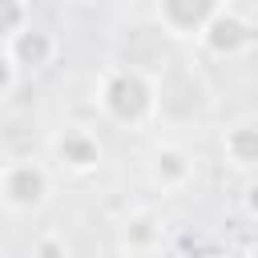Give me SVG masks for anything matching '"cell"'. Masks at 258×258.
Returning a JSON list of instances; mask_svg holds the SVG:
<instances>
[{
    "mask_svg": "<svg viewBox=\"0 0 258 258\" xmlns=\"http://www.w3.org/2000/svg\"><path fill=\"white\" fill-rule=\"evenodd\" d=\"M97 105L109 121L125 129H141L157 117V89L137 69H105L97 85Z\"/></svg>",
    "mask_w": 258,
    "mask_h": 258,
    "instance_id": "1",
    "label": "cell"
},
{
    "mask_svg": "<svg viewBox=\"0 0 258 258\" xmlns=\"http://www.w3.org/2000/svg\"><path fill=\"white\" fill-rule=\"evenodd\" d=\"M161 242V222L149 214V210H137L121 222V250L129 254H149L153 246Z\"/></svg>",
    "mask_w": 258,
    "mask_h": 258,
    "instance_id": "8",
    "label": "cell"
},
{
    "mask_svg": "<svg viewBox=\"0 0 258 258\" xmlns=\"http://www.w3.org/2000/svg\"><path fill=\"white\" fill-rule=\"evenodd\" d=\"M16 81H20V69L12 64V56H8V48L0 44V101L16 89Z\"/></svg>",
    "mask_w": 258,
    "mask_h": 258,
    "instance_id": "11",
    "label": "cell"
},
{
    "mask_svg": "<svg viewBox=\"0 0 258 258\" xmlns=\"http://www.w3.org/2000/svg\"><path fill=\"white\" fill-rule=\"evenodd\" d=\"M52 157H56L69 173H93V169H101V161H105V145H101V137H97L93 129H85V125H64V129L52 137Z\"/></svg>",
    "mask_w": 258,
    "mask_h": 258,
    "instance_id": "4",
    "label": "cell"
},
{
    "mask_svg": "<svg viewBox=\"0 0 258 258\" xmlns=\"http://www.w3.org/2000/svg\"><path fill=\"white\" fill-rule=\"evenodd\" d=\"M36 258H69V246H64V238H56V234H44V238H36Z\"/></svg>",
    "mask_w": 258,
    "mask_h": 258,
    "instance_id": "12",
    "label": "cell"
},
{
    "mask_svg": "<svg viewBox=\"0 0 258 258\" xmlns=\"http://www.w3.org/2000/svg\"><path fill=\"white\" fill-rule=\"evenodd\" d=\"M222 149H226V161H230V165L254 169V161H258V129H254V121H242V125L226 129Z\"/></svg>",
    "mask_w": 258,
    "mask_h": 258,
    "instance_id": "9",
    "label": "cell"
},
{
    "mask_svg": "<svg viewBox=\"0 0 258 258\" xmlns=\"http://www.w3.org/2000/svg\"><path fill=\"white\" fill-rule=\"evenodd\" d=\"M153 8H157V24L169 36H198L206 20L222 8V0H153Z\"/></svg>",
    "mask_w": 258,
    "mask_h": 258,
    "instance_id": "5",
    "label": "cell"
},
{
    "mask_svg": "<svg viewBox=\"0 0 258 258\" xmlns=\"http://www.w3.org/2000/svg\"><path fill=\"white\" fill-rule=\"evenodd\" d=\"M28 24H32V4L28 0H0V44H8Z\"/></svg>",
    "mask_w": 258,
    "mask_h": 258,
    "instance_id": "10",
    "label": "cell"
},
{
    "mask_svg": "<svg viewBox=\"0 0 258 258\" xmlns=\"http://www.w3.org/2000/svg\"><path fill=\"white\" fill-rule=\"evenodd\" d=\"M149 177L157 189L173 194V189H185L189 177H194V157L181 149V145H157L153 157H149Z\"/></svg>",
    "mask_w": 258,
    "mask_h": 258,
    "instance_id": "7",
    "label": "cell"
},
{
    "mask_svg": "<svg viewBox=\"0 0 258 258\" xmlns=\"http://www.w3.org/2000/svg\"><path fill=\"white\" fill-rule=\"evenodd\" d=\"M198 40H202V48H206L210 56H238V52L250 48L254 28H250V20H246L242 12H234V8L222 4V8L206 20V28L198 32Z\"/></svg>",
    "mask_w": 258,
    "mask_h": 258,
    "instance_id": "3",
    "label": "cell"
},
{
    "mask_svg": "<svg viewBox=\"0 0 258 258\" xmlns=\"http://www.w3.org/2000/svg\"><path fill=\"white\" fill-rule=\"evenodd\" d=\"M4 48H8V56H12L16 69H44V64H52V56L60 52L56 36L44 32V28H36V24H28L24 32H16Z\"/></svg>",
    "mask_w": 258,
    "mask_h": 258,
    "instance_id": "6",
    "label": "cell"
},
{
    "mask_svg": "<svg viewBox=\"0 0 258 258\" xmlns=\"http://www.w3.org/2000/svg\"><path fill=\"white\" fill-rule=\"evenodd\" d=\"M48 194H52V177H48V169L40 161L16 157V161H8L0 169V202L8 210L32 214V210H40L48 202Z\"/></svg>",
    "mask_w": 258,
    "mask_h": 258,
    "instance_id": "2",
    "label": "cell"
}]
</instances>
